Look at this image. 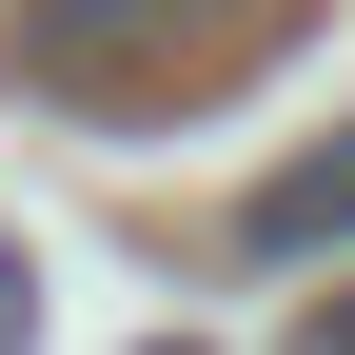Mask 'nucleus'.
I'll return each instance as SVG.
<instances>
[{
    "mask_svg": "<svg viewBox=\"0 0 355 355\" xmlns=\"http://www.w3.org/2000/svg\"><path fill=\"white\" fill-rule=\"evenodd\" d=\"M257 257H355V139H316L296 178H257Z\"/></svg>",
    "mask_w": 355,
    "mask_h": 355,
    "instance_id": "1",
    "label": "nucleus"
},
{
    "mask_svg": "<svg viewBox=\"0 0 355 355\" xmlns=\"http://www.w3.org/2000/svg\"><path fill=\"white\" fill-rule=\"evenodd\" d=\"M40 40H139V20H178V0H20Z\"/></svg>",
    "mask_w": 355,
    "mask_h": 355,
    "instance_id": "2",
    "label": "nucleus"
},
{
    "mask_svg": "<svg viewBox=\"0 0 355 355\" xmlns=\"http://www.w3.org/2000/svg\"><path fill=\"white\" fill-rule=\"evenodd\" d=\"M296 355H355V277H336V296H316V316H296Z\"/></svg>",
    "mask_w": 355,
    "mask_h": 355,
    "instance_id": "3",
    "label": "nucleus"
}]
</instances>
